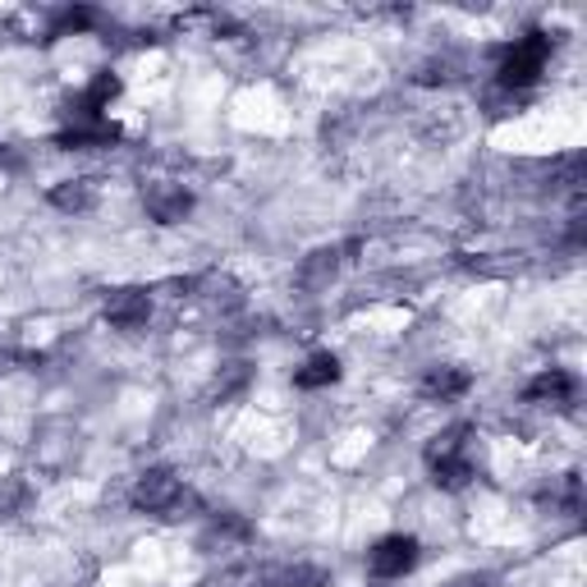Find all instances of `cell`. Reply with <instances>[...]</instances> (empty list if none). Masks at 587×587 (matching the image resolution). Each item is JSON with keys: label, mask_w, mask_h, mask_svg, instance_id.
<instances>
[{"label": "cell", "mask_w": 587, "mask_h": 587, "mask_svg": "<svg viewBox=\"0 0 587 587\" xmlns=\"http://www.w3.org/2000/svg\"><path fill=\"white\" fill-rule=\"evenodd\" d=\"M546 60H551V37L546 32H528V37H519V42L500 56V69H496V78H500V88H532L537 78L546 74Z\"/></svg>", "instance_id": "cell-1"}, {"label": "cell", "mask_w": 587, "mask_h": 587, "mask_svg": "<svg viewBox=\"0 0 587 587\" xmlns=\"http://www.w3.org/2000/svg\"><path fill=\"white\" fill-rule=\"evenodd\" d=\"M463 437H468V427H450L446 437H437L432 446H427V468H432V478L450 491L473 478V454H468Z\"/></svg>", "instance_id": "cell-2"}, {"label": "cell", "mask_w": 587, "mask_h": 587, "mask_svg": "<svg viewBox=\"0 0 587 587\" xmlns=\"http://www.w3.org/2000/svg\"><path fill=\"white\" fill-rule=\"evenodd\" d=\"M418 560H422L418 537L390 532V537H381L372 551H368V574H372V578H404V574L418 569Z\"/></svg>", "instance_id": "cell-3"}, {"label": "cell", "mask_w": 587, "mask_h": 587, "mask_svg": "<svg viewBox=\"0 0 587 587\" xmlns=\"http://www.w3.org/2000/svg\"><path fill=\"white\" fill-rule=\"evenodd\" d=\"M179 500H184V482L175 473H166V468H151V473H143L134 487V505L147 515H170Z\"/></svg>", "instance_id": "cell-4"}, {"label": "cell", "mask_w": 587, "mask_h": 587, "mask_svg": "<svg viewBox=\"0 0 587 587\" xmlns=\"http://www.w3.org/2000/svg\"><path fill=\"white\" fill-rule=\"evenodd\" d=\"M147 312H151V299L147 290H120L110 303H106V322L110 326H120V331H134L147 322Z\"/></svg>", "instance_id": "cell-5"}, {"label": "cell", "mask_w": 587, "mask_h": 587, "mask_svg": "<svg viewBox=\"0 0 587 587\" xmlns=\"http://www.w3.org/2000/svg\"><path fill=\"white\" fill-rule=\"evenodd\" d=\"M193 207V193L188 188H151L147 193V212L156 216V221H162V225H175V221H184V212Z\"/></svg>", "instance_id": "cell-6"}, {"label": "cell", "mask_w": 587, "mask_h": 587, "mask_svg": "<svg viewBox=\"0 0 587 587\" xmlns=\"http://www.w3.org/2000/svg\"><path fill=\"white\" fill-rule=\"evenodd\" d=\"M574 390H578V381H574L569 372L551 368V372H541V376L528 385V400H537V404H569Z\"/></svg>", "instance_id": "cell-7"}, {"label": "cell", "mask_w": 587, "mask_h": 587, "mask_svg": "<svg viewBox=\"0 0 587 587\" xmlns=\"http://www.w3.org/2000/svg\"><path fill=\"white\" fill-rule=\"evenodd\" d=\"M468 385H473V376H468L463 368H437V372H427L422 395H432V400H459V395H468Z\"/></svg>", "instance_id": "cell-8"}, {"label": "cell", "mask_w": 587, "mask_h": 587, "mask_svg": "<svg viewBox=\"0 0 587 587\" xmlns=\"http://www.w3.org/2000/svg\"><path fill=\"white\" fill-rule=\"evenodd\" d=\"M340 381V359L335 354H312L299 372H294V385L299 390H322V385H335Z\"/></svg>", "instance_id": "cell-9"}, {"label": "cell", "mask_w": 587, "mask_h": 587, "mask_svg": "<svg viewBox=\"0 0 587 587\" xmlns=\"http://www.w3.org/2000/svg\"><path fill=\"white\" fill-rule=\"evenodd\" d=\"M92 198H97L92 179H69L65 188H56V193H51V203H56V207H65V212H84V207H92Z\"/></svg>", "instance_id": "cell-10"}, {"label": "cell", "mask_w": 587, "mask_h": 587, "mask_svg": "<svg viewBox=\"0 0 587 587\" xmlns=\"http://www.w3.org/2000/svg\"><path fill=\"white\" fill-rule=\"evenodd\" d=\"M92 19H97L92 10H69V14H65V19L56 23V37H65V32H84V28L92 23Z\"/></svg>", "instance_id": "cell-11"}]
</instances>
